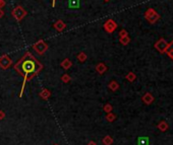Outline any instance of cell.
Returning a JSON list of instances; mask_svg holds the SVG:
<instances>
[{"label": "cell", "mask_w": 173, "mask_h": 145, "mask_svg": "<svg viewBox=\"0 0 173 145\" xmlns=\"http://www.w3.org/2000/svg\"><path fill=\"white\" fill-rule=\"evenodd\" d=\"M13 67L16 71L23 77V84L20 95L22 97L25 82L37 76L40 73V71L43 69V65L34 57V55L31 52H25V55L16 62Z\"/></svg>", "instance_id": "6da1fadb"}, {"label": "cell", "mask_w": 173, "mask_h": 145, "mask_svg": "<svg viewBox=\"0 0 173 145\" xmlns=\"http://www.w3.org/2000/svg\"><path fill=\"white\" fill-rule=\"evenodd\" d=\"M145 18H146V20H148L151 25H155V23L160 20L161 16H160V14L158 13L155 9H153V8H148V9L146 10V12H145Z\"/></svg>", "instance_id": "7a4b0ae2"}, {"label": "cell", "mask_w": 173, "mask_h": 145, "mask_svg": "<svg viewBox=\"0 0 173 145\" xmlns=\"http://www.w3.org/2000/svg\"><path fill=\"white\" fill-rule=\"evenodd\" d=\"M11 15L16 18V20L20 21L25 18V15H27V10H25L23 6L18 5V6H16L13 9H12Z\"/></svg>", "instance_id": "3957f363"}, {"label": "cell", "mask_w": 173, "mask_h": 145, "mask_svg": "<svg viewBox=\"0 0 173 145\" xmlns=\"http://www.w3.org/2000/svg\"><path fill=\"white\" fill-rule=\"evenodd\" d=\"M33 49L38 55H44L48 50V45L43 40H39L33 45Z\"/></svg>", "instance_id": "277c9868"}, {"label": "cell", "mask_w": 173, "mask_h": 145, "mask_svg": "<svg viewBox=\"0 0 173 145\" xmlns=\"http://www.w3.org/2000/svg\"><path fill=\"white\" fill-rule=\"evenodd\" d=\"M168 46H169V43L166 42V40H164L163 38L159 39L155 43V45H154L156 50H157L159 53H161V54H164V53L167 52Z\"/></svg>", "instance_id": "5b68a950"}, {"label": "cell", "mask_w": 173, "mask_h": 145, "mask_svg": "<svg viewBox=\"0 0 173 145\" xmlns=\"http://www.w3.org/2000/svg\"><path fill=\"white\" fill-rule=\"evenodd\" d=\"M103 29H104V31H105L106 33L112 34V33H114L115 29H117V23L115 22L113 20H108L105 23H104Z\"/></svg>", "instance_id": "8992f818"}, {"label": "cell", "mask_w": 173, "mask_h": 145, "mask_svg": "<svg viewBox=\"0 0 173 145\" xmlns=\"http://www.w3.org/2000/svg\"><path fill=\"white\" fill-rule=\"evenodd\" d=\"M11 65H12V60L10 59L9 56L3 55V56L0 57V68L5 70V69H8Z\"/></svg>", "instance_id": "52a82bcc"}, {"label": "cell", "mask_w": 173, "mask_h": 145, "mask_svg": "<svg viewBox=\"0 0 173 145\" xmlns=\"http://www.w3.org/2000/svg\"><path fill=\"white\" fill-rule=\"evenodd\" d=\"M143 102H144L146 104H151L154 103V101H155V97H153V95H152L151 92H146L144 95H143L142 97Z\"/></svg>", "instance_id": "ba28073f"}, {"label": "cell", "mask_w": 173, "mask_h": 145, "mask_svg": "<svg viewBox=\"0 0 173 145\" xmlns=\"http://www.w3.org/2000/svg\"><path fill=\"white\" fill-rule=\"evenodd\" d=\"M53 27H54V29H56L57 32H59V33H60V32H62L63 29L66 27V25H65V22L63 20H58L56 22L54 23V25H53Z\"/></svg>", "instance_id": "9c48e42d"}, {"label": "cell", "mask_w": 173, "mask_h": 145, "mask_svg": "<svg viewBox=\"0 0 173 145\" xmlns=\"http://www.w3.org/2000/svg\"><path fill=\"white\" fill-rule=\"evenodd\" d=\"M96 71H97V73H99L100 75H102V74H104L106 71H107V66H106L105 63H99L96 65Z\"/></svg>", "instance_id": "30bf717a"}, {"label": "cell", "mask_w": 173, "mask_h": 145, "mask_svg": "<svg viewBox=\"0 0 173 145\" xmlns=\"http://www.w3.org/2000/svg\"><path fill=\"white\" fill-rule=\"evenodd\" d=\"M39 95H40V97H41L42 99L47 101V99H48L49 97H51V91L49 90V89H47V88H44V89H42V90L40 91Z\"/></svg>", "instance_id": "8fae6325"}, {"label": "cell", "mask_w": 173, "mask_h": 145, "mask_svg": "<svg viewBox=\"0 0 173 145\" xmlns=\"http://www.w3.org/2000/svg\"><path fill=\"white\" fill-rule=\"evenodd\" d=\"M157 128L161 132H165L169 129V125H168V123L166 122V121H161V122L157 125Z\"/></svg>", "instance_id": "7c38bea8"}, {"label": "cell", "mask_w": 173, "mask_h": 145, "mask_svg": "<svg viewBox=\"0 0 173 145\" xmlns=\"http://www.w3.org/2000/svg\"><path fill=\"white\" fill-rule=\"evenodd\" d=\"M108 87H109V89H111V91H116L119 89L120 85H119V83L117 81H115V80H111L108 84Z\"/></svg>", "instance_id": "4fadbf2b"}, {"label": "cell", "mask_w": 173, "mask_h": 145, "mask_svg": "<svg viewBox=\"0 0 173 145\" xmlns=\"http://www.w3.org/2000/svg\"><path fill=\"white\" fill-rule=\"evenodd\" d=\"M60 66L63 68V69L68 70V69H69V68L72 66V62H71V61H70L68 58H65L64 60H63L62 62L60 63Z\"/></svg>", "instance_id": "5bb4252c"}, {"label": "cell", "mask_w": 173, "mask_h": 145, "mask_svg": "<svg viewBox=\"0 0 173 145\" xmlns=\"http://www.w3.org/2000/svg\"><path fill=\"white\" fill-rule=\"evenodd\" d=\"M166 54H167L168 57H169V58L173 61V40L169 43V46H168V49H167V52H166Z\"/></svg>", "instance_id": "9a60e30c"}, {"label": "cell", "mask_w": 173, "mask_h": 145, "mask_svg": "<svg viewBox=\"0 0 173 145\" xmlns=\"http://www.w3.org/2000/svg\"><path fill=\"white\" fill-rule=\"evenodd\" d=\"M102 142H103L104 145H112L113 144V138L111 137L110 135H107V136H105V137L103 138Z\"/></svg>", "instance_id": "2e32d148"}, {"label": "cell", "mask_w": 173, "mask_h": 145, "mask_svg": "<svg viewBox=\"0 0 173 145\" xmlns=\"http://www.w3.org/2000/svg\"><path fill=\"white\" fill-rule=\"evenodd\" d=\"M105 119H106V120H107V122H109V123H112V122H114L115 119H116V115L113 114L112 112H111V113H108V114H106Z\"/></svg>", "instance_id": "e0dca14e"}, {"label": "cell", "mask_w": 173, "mask_h": 145, "mask_svg": "<svg viewBox=\"0 0 173 145\" xmlns=\"http://www.w3.org/2000/svg\"><path fill=\"white\" fill-rule=\"evenodd\" d=\"M125 78H126V80H129V82H133L134 80L136 79V75L133 72H129V73L126 74V76H125Z\"/></svg>", "instance_id": "ac0fdd59"}, {"label": "cell", "mask_w": 173, "mask_h": 145, "mask_svg": "<svg viewBox=\"0 0 173 145\" xmlns=\"http://www.w3.org/2000/svg\"><path fill=\"white\" fill-rule=\"evenodd\" d=\"M119 41H120V44L123 45V46H126L130 43V38L129 36H126V37H123V38H119Z\"/></svg>", "instance_id": "d6986e66"}, {"label": "cell", "mask_w": 173, "mask_h": 145, "mask_svg": "<svg viewBox=\"0 0 173 145\" xmlns=\"http://www.w3.org/2000/svg\"><path fill=\"white\" fill-rule=\"evenodd\" d=\"M76 58H78V60L80 61V62H85V61L88 59V57H87V54L86 53H84V52H80V54L76 56Z\"/></svg>", "instance_id": "ffe728a7"}, {"label": "cell", "mask_w": 173, "mask_h": 145, "mask_svg": "<svg viewBox=\"0 0 173 145\" xmlns=\"http://www.w3.org/2000/svg\"><path fill=\"white\" fill-rule=\"evenodd\" d=\"M112 110H113L112 104H104V106H103V111L106 113V114H108V113H111V112H112Z\"/></svg>", "instance_id": "44dd1931"}, {"label": "cell", "mask_w": 173, "mask_h": 145, "mask_svg": "<svg viewBox=\"0 0 173 145\" xmlns=\"http://www.w3.org/2000/svg\"><path fill=\"white\" fill-rule=\"evenodd\" d=\"M61 81L64 82V83H69L70 81H71V77H70L68 74H63L62 76H61Z\"/></svg>", "instance_id": "7402d4cb"}, {"label": "cell", "mask_w": 173, "mask_h": 145, "mask_svg": "<svg viewBox=\"0 0 173 145\" xmlns=\"http://www.w3.org/2000/svg\"><path fill=\"white\" fill-rule=\"evenodd\" d=\"M138 145H149V140L146 137H142L138 139Z\"/></svg>", "instance_id": "603a6c76"}, {"label": "cell", "mask_w": 173, "mask_h": 145, "mask_svg": "<svg viewBox=\"0 0 173 145\" xmlns=\"http://www.w3.org/2000/svg\"><path fill=\"white\" fill-rule=\"evenodd\" d=\"M126 36H129V33H127L126 29H121V31L119 32V38L126 37Z\"/></svg>", "instance_id": "cb8c5ba5"}, {"label": "cell", "mask_w": 173, "mask_h": 145, "mask_svg": "<svg viewBox=\"0 0 173 145\" xmlns=\"http://www.w3.org/2000/svg\"><path fill=\"white\" fill-rule=\"evenodd\" d=\"M4 118H5V113L0 110V120H3Z\"/></svg>", "instance_id": "d4e9b609"}, {"label": "cell", "mask_w": 173, "mask_h": 145, "mask_svg": "<svg viewBox=\"0 0 173 145\" xmlns=\"http://www.w3.org/2000/svg\"><path fill=\"white\" fill-rule=\"evenodd\" d=\"M5 4H6L5 0H0V8L4 7V6H5Z\"/></svg>", "instance_id": "484cf974"}, {"label": "cell", "mask_w": 173, "mask_h": 145, "mask_svg": "<svg viewBox=\"0 0 173 145\" xmlns=\"http://www.w3.org/2000/svg\"><path fill=\"white\" fill-rule=\"evenodd\" d=\"M4 16V10L2 8H0V18H2Z\"/></svg>", "instance_id": "4316f807"}, {"label": "cell", "mask_w": 173, "mask_h": 145, "mask_svg": "<svg viewBox=\"0 0 173 145\" xmlns=\"http://www.w3.org/2000/svg\"><path fill=\"white\" fill-rule=\"evenodd\" d=\"M88 145H97V143H96L95 141H90L89 143H88Z\"/></svg>", "instance_id": "83f0119b"}, {"label": "cell", "mask_w": 173, "mask_h": 145, "mask_svg": "<svg viewBox=\"0 0 173 145\" xmlns=\"http://www.w3.org/2000/svg\"><path fill=\"white\" fill-rule=\"evenodd\" d=\"M55 2H56V0H52V6L53 7L55 6Z\"/></svg>", "instance_id": "f1b7e54d"}, {"label": "cell", "mask_w": 173, "mask_h": 145, "mask_svg": "<svg viewBox=\"0 0 173 145\" xmlns=\"http://www.w3.org/2000/svg\"><path fill=\"white\" fill-rule=\"evenodd\" d=\"M104 1H106V2H108V1H110V0H104Z\"/></svg>", "instance_id": "f546056e"}, {"label": "cell", "mask_w": 173, "mask_h": 145, "mask_svg": "<svg viewBox=\"0 0 173 145\" xmlns=\"http://www.w3.org/2000/svg\"><path fill=\"white\" fill-rule=\"evenodd\" d=\"M54 145H58V144H54Z\"/></svg>", "instance_id": "4dcf8cb0"}]
</instances>
